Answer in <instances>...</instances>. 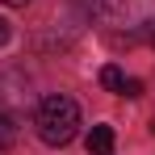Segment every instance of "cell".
I'll list each match as a JSON object with an SVG mask.
<instances>
[{"instance_id":"obj_7","label":"cell","mask_w":155,"mask_h":155,"mask_svg":"<svg viewBox=\"0 0 155 155\" xmlns=\"http://www.w3.org/2000/svg\"><path fill=\"white\" fill-rule=\"evenodd\" d=\"M0 4H8V8H25L29 0H0Z\"/></svg>"},{"instance_id":"obj_6","label":"cell","mask_w":155,"mask_h":155,"mask_svg":"<svg viewBox=\"0 0 155 155\" xmlns=\"http://www.w3.org/2000/svg\"><path fill=\"white\" fill-rule=\"evenodd\" d=\"M8 38H13V29H8V21H4V17H0V46H4V42H8Z\"/></svg>"},{"instance_id":"obj_2","label":"cell","mask_w":155,"mask_h":155,"mask_svg":"<svg viewBox=\"0 0 155 155\" xmlns=\"http://www.w3.org/2000/svg\"><path fill=\"white\" fill-rule=\"evenodd\" d=\"M88 155H113V126H92L88 130Z\"/></svg>"},{"instance_id":"obj_5","label":"cell","mask_w":155,"mask_h":155,"mask_svg":"<svg viewBox=\"0 0 155 155\" xmlns=\"http://www.w3.org/2000/svg\"><path fill=\"white\" fill-rule=\"evenodd\" d=\"M117 97H126V101H138V97H143V80H126Z\"/></svg>"},{"instance_id":"obj_4","label":"cell","mask_w":155,"mask_h":155,"mask_svg":"<svg viewBox=\"0 0 155 155\" xmlns=\"http://www.w3.org/2000/svg\"><path fill=\"white\" fill-rule=\"evenodd\" d=\"M13 143H17V122H13V117L0 109V151H8Z\"/></svg>"},{"instance_id":"obj_3","label":"cell","mask_w":155,"mask_h":155,"mask_svg":"<svg viewBox=\"0 0 155 155\" xmlns=\"http://www.w3.org/2000/svg\"><path fill=\"white\" fill-rule=\"evenodd\" d=\"M101 84L109 88V92H122V84H126L122 67H117V63H105V67H101Z\"/></svg>"},{"instance_id":"obj_1","label":"cell","mask_w":155,"mask_h":155,"mask_svg":"<svg viewBox=\"0 0 155 155\" xmlns=\"http://www.w3.org/2000/svg\"><path fill=\"white\" fill-rule=\"evenodd\" d=\"M34 126H38V138L46 147H67L76 138V130H80V105L71 97H63V92H51L38 105Z\"/></svg>"}]
</instances>
